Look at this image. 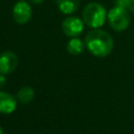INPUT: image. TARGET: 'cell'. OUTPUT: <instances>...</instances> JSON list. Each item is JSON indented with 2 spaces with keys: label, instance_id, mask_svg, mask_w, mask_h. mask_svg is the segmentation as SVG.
<instances>
[{
  "label": "cell",
  "instance_id": "6da1fadb",
  "mask_svg": "<svg viewBox=\"0 0 134 134\" xmlns=\"http://www.w3.org/2000/svg\"><path fill=\"white\" fill-rule=\"evenodd\" d=\"M85 45L88 50L97 58H105L109 55L113 49V38L105 30L93 29L85 37Z\"/></svg>",
  "mask_w": 134,
  "mask_h": 134
},
{
  "label": "cell",
  "instance_id": "7a4b0ae2",
  "mask_svg": "<svg viewBox=\"0 0 134 134\" xmlns=\"http://www.w3.org/2000/svg\"><path fill=\"white\" fill-rule=\"evenodd\" d=\"M82 17L86 25L91 28L97 29L104 25L107 18V13L102 4L97 2H91L87 4L83 9Z\"/></svg>",
  "mask_w": 134,
  "mask_h": 134
},
{
  "label": "cell",
  "instance_id": "3957f363",
  "mask_svg": "<svg viewBox=\"0 0 134 134\" xmlns=\"http://www.w3.org/2000/svg\"><path fill=\"white\" fill-rule=\"evenodd\" d=\"M107 19L110 27L115 31L125 30L130 23V15L128 9L118 6H114L109 10Z\"/></svg>",
  "mask_w": 134,
  "mask_h": 134
},
{
  "label": "cell",
  "instance_id": "277c9868",
  "mask_svg": "<svg viewBox=\"0 0 134 134\" xmlns=\"http://www.w3.org/2000/svg\"><path fill=\"white\" fill-rule=\"evenodd\" d=\"M84 21L79 17L69 16L66 17L62 22V30L63 32L70 38H76L84 31Z\"/></svg>",
  "mask_w": 134,
  "mask_h": 134
},
{
  "label": "cell",
  "instance_id": "5b68a950",
  "mask_svg": "<svg viewBox=\"0 0 134 134\" xmlns=\"http://www.w3.org/2000/svg\"><path fill=\"white\" fill-rule=\"evenodd\" d=\"M31 15V7L26 1H18L13 7V18L18 24L27 23L30 20Z\"/></svg>",
  "mask_w": 134,
  "mask_h": 134
},
{
  "label": "cell",
  "instance_id": "8992f818",
  "mask_svg": "<svg viewBox=\"0 0 134 134\" xmlns=\"http://www.w3.org/2000/svg\"><path fill=\"white\" fill-rule=\"evenodd\" d=\"M18 57L15 52L6 50L0 54V73L6 75L16 70L18 66Z\"/></svg>",
  "mask_w": 134,
  "mask_h": 134
},
{
  "label": "cell",
  "instance_id": "52a82bcc",
  "mask_svg": "<svg viewBox=\"0 0 134 134\" xmlns=\"http://www.w3.org/2000/svg\"><path fill=\"white\" fill-rule=\"evenodd\" d=\"M17 98L8 92L0 91V113L10 114L17 108Z\"/></svg>",
  "mask_w": 134,
  "mask_h": 134
},
{
  "label": "cell",
  "instance_id": "ba28073f",
  "mask_svg": "<svg viewBox=\"0 0 134 134\" xmlns=\"http://www.w3.org/2000/svg\"><path fill=\"white\" fill-rule=\"evenodd\" d=\"M59 10L64 15H71L80 7V0H57Z\"/></svg>",
  "mask_w": 134,
  "mask_h": 134
},
{
  "label": "cell",
  "instance_id": "9c48e42d",
  "mask_svg": "<svg viewBox=\"0 0 134 134\" xmlns=\"http://www.w3.org/2000/svg\"><path fill=\"white\" fill-rule=\"evenodd\" d=\"M85 47H86L85 42H83L77 37L71 38L67 43V51L72 55H79L83 53V51L85 50Z\"/></svg>",
  "mask_w": 134,
  "mask_h": 134
},
{
  "label": "cell",
  "instance_id": "30bf717a",
  "mask_svg": "<svg viewBox=\"0 0 134 134\" xmlns=\"http://www.w3.org/2000/svg\"><path fill=\"white\" fill-rule=\"evenodd\" d=\"M35 97V91L31 87L25 86L22 87L16 95V98L18 102H20L21 104H29Z\"/></svg>",
  "mask_w": 134,
  "mask_h": 134
},
{
  "label": "cell",
  "instance_id": "8fae6325",
  "mask_svg": "<svg viewBox=\"0 0 134 134\" xmlns=\"http://www.w3.org/2000/svg\"><path fill=\"white\" fill-rule=\"evenodd\" d=\"M128 3H129V0H114L115 6L124 7V8H127V9H128Z\"/></svg>",
  "mask_w": 134,
  "mask_h": 134
},
{
  "label": "cell",
  "instance_id": "7c38bea8",
  "mask_svg": "<svg viewBox=\"0 0 134 134\" xmlns=\"http://www.w3.org/2000/svg\"><path fill=\"white\" fill-rule=\"evenodd\" d=\"M5 83H6V77H5V75L2 74V73H0V88L3 87V86L5 85Z\"/></svg>",
  "mask_w": 134,
  "mask_h": 134
},
{
  "label": "cell",
  "instance_id": "4fadbf2b",
  "mask_svg": "<svg viewBox=\"0 0 134 134\" xmlns=\"http://www.w3.org/2000/svg\"><path fill=\"white\" fill-rule=\"evenodd\" d=\"M128 9H130L132 13H134V0H129V3H128Z\"/></svg>",
  "mask_w": 134,
  "mask_h": 134
},
{
  "label": "cell",
  "instance_id": "5bb4252c",
  "mask_svg": "<svg viewBox=\"0 0 134 134\" xmlns=\"http://www.w3.org/2000/svg\"><path fill=\"white\" fill-rule=\"evenodd\" d=\"M32 3H35V4H40V3H42L44 0H30Z\"/></svg>",
  "mask_w": 134,
  "mask_h": 134
},
{
  "label": "cell",
  "instance_id": "9a60e30c",
  "mask_svg": "<svg viewBox=\"0 0 134 134\" xmlns=\"http://www.w3.org/2000/svg\"><path fill=\"white\" fill-rule=\"evenodd\" d=\"M0 134H4V131H3V129H2L1 126H0Z\"/></svg>",
  "mask_w": 134,
  "mask_h": 134
}]
</instances>
